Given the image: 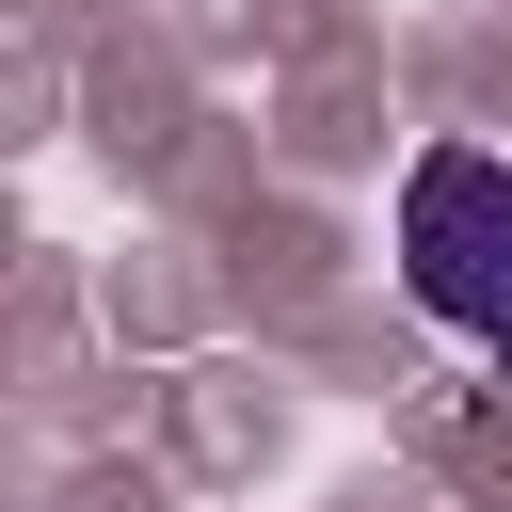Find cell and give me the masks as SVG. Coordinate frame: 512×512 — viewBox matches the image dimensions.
Wrapping results in <instances>:
<instances>
[{
  "label": "cell",
  "instance_id": "obj_1",
  "mask_svg": "<svg viewBox=\"0 0 512 512\" xmlns=\"http://www.w3.org/2000/svg\"><path fill=\"white\" fill-rule=\"evenodd\" d=\"M400 288H416L464 352L512 368V160H496V144H432V160L400 176Z\"/></svg>",
  "mask_w": 512,
  "mask_h": 512
}]
</instances>
